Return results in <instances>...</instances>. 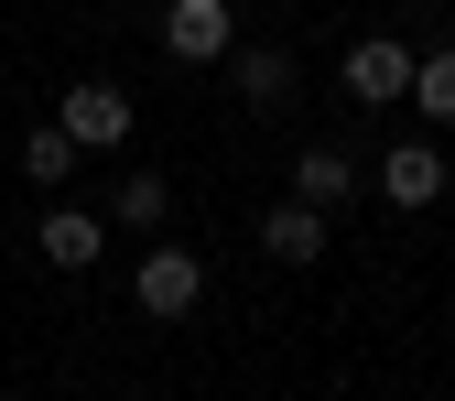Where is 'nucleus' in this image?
<instances>
[{
  "label": "nucleus",
  "instance_id": "nucleus-1",
  "mask_svg": "<svg viewBox=\"0 0 455 401\" xmlns=\"http://www.w3.org/2000/svg\"><path fill=\"white\" fill-rule=\"evenodd\" d=\"M131 304H141V325H185V315L206 304V261H196V250H141Z\"/></svg>",
  "mask_w": 455,
  "mask_h": 401
},
{
  "label": "nucleus",
  "instance_id": "nucleus-2",
  "mask_svg": "<svg viewBox=\"0 0 455 401\" xmlns=\"http://www.w3.org/2000/svg\"><path fill=\"white\" fill-rule=\"evenodd\" d=\"M412 66H423V54H412L402 33H358L336 76H347V98H358V108H402V98H412Z\"/></svg>",
  "mask_w": 455,
  "mask_h": 401
},
{
  "label": "nucleus",
  "instance_id": "nucleus-3",
  "mask_svg": "<svg viewBox=\"0 0 455 401\" xmlns=\"http://www.w3.org/2000/svg\"><path fill=\"white\" fill-rule=\"evenodd\" d=\"M163 54H174V66H228V54H239L228 0H163Z\"/></svg>",
  "mask_w": 455,
  "mask_h": 401
},
{
  "label": "nucleus",
  "instance_id": "nucleus-4",
  "mask_svg": "<svg viewBox=\"0 0 455 401\" xmlns=\"http://www.w3.org/2000/svg\"><path fill=\"white\" fill-rule=\"evenodd\" d=\"M54 120H66V131H76V152H120V141H131V120H141V108H131L120 87H108V76H76L66 98H54Z\"/></svg>",
  "mask_w": 455,
  "mask_h": 401
},
{
  "label": "nucleus",
  "instance_id": "nucleus-5",
  "mask_svg": "<svg viewBox=\"0 0 455 401\" xmlns=\"http://www.w3.org/2000/svg\"><path fill=\"white\" fill-rule=\"evenodd\" d=\"M33 250H44L54 271H98V250H108V206H66V196H54L44 228H33Z\"/></svg>",
  "mask_w": 455,
  "mask_h": 401
},
{
  "label": "nucleus",
  "instance_id": "nucleus-6",
  "mask_svg": "<svg viewBox=\"0 0 455 401\" xmlns=\"http://www.w3.org/2000/svg\"><path fill=\"white\" fill-rule=\"evenodd\" d=\"M228 76H239V98L260 108V120H282V108L304 98V66H293L282 44H239V54H228Z\"/></svg>",
  "mask_w": 455,
  "mask_h": 401
},
{
  "label": "nucleus",
  "instance_id": "nucleus-7",
  "mask_svg": "<svg viewBox=\"0 0 455 401\" xmlns=\"http://www.w3.org/2000/svg\"><path fill=\"white\" fill-rule=\"evenodd\" d=\"M325 239H336V217H325L315 196H293V206H260V250H271L282 271H304V261H325Z\"/></svg>",
  "mask_w": 455,
  "mask_h": 401
},
{
  "label": "nucleus",
  "instance_id": "nucleus-8",
  "mask_svg": "<svg viewBox=\"0 0 455 401\" xmlns=\"http://www.w3.org/2000/svg\"><path fill=\"white\" fill-rule=\"evenodd\" d=\"M293 196H315V206L336 217V206L358 196V152H347V141H304V152H293Z\"/></svg>",
  "mask_w": 455,
  "mask_h": 401
},
{
  "label": "nucleus",
  "instance_id": "nucleus-9",
  "mask_svg": "<svg viewBox=\"0 0 455 401\" xmlns=\"http://www.w3.org/2000/svg\"><path fill=\"white\" fill-rule=\"evenodd\" d=\"M379 196H390V206H434V196H444V152H434V141H390V152H379Z\"/></svg>",
  "mask_w": 455,
  "mask_h": 401
},
{
  "label": "nucleus",
  "instance_id": "nucleus-10",
  "mask_svg": "<svg viewBox=\"0 0 455 401\" xmlns=\"http://www.w3.org/2000/svg\"><path fill=\"white\" fill-rule=\"evenodd\" d=\"M22 174H33L44 196H66V174H76V131H66V120H33V131H22Z\"/></svg>",
  "mask_w": 455,
  "mask_h": 401
},
{
  "label": "nucleus",
  "instance_id": "nucleus-11",
  "mask_svg": "<svg viewBox=\"0 0 455 401\" xmlns=\"http://www.w3.org/2000/svg\"><path fill=\"white\" fill-rule=\"evenodd\" d=\"M108 217H120V228H141V239H152V228L174 217V185H163L152 163H141V174H120V185H108Z\"/></svg>",
  "mask_w": 455,
  "mask_h": 401
},
{
  "label": "nucleus",
  "instance_id": "nucleus-12",
  "mask_svg": "<svg viewBox=\"0 0 455 401\" xmlns=\"http://www.w3.org/2000/svg\"><path fill=\"white\" fill-rule=\"evenodd\" d=\"M412 108H423V120H455V44H434L412 66Z\"/></svg>",
  "mask_w": 455,
  "mask_h": 401
}]
</instances>
